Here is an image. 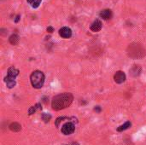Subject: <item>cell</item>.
Returning a JSON list of instances; mask_svg holds the SVG:
<instances>
[{"instance_id":"6","label":"cell","mask_w":146,"mask_h":145,"mask_svg":"<svg viewBox=\"0 0 146 145\" xmlns=\"http://www.w3.org/2000/svg\"><path fill=\"white\" fill-rule=\"evenodd\" d=\"M127 76L123 71H117L114 75V80L117 84H122L126 81Z\"/></svg>"},{"instance_id":"23","label":"cell","mask_w":146,"mask_h":145,"mask_svg":"<svg viewBox=\"0 0 146 145\" xmlns=\"http://www.w3.org/2000/svg\"><path fill=\"white\" fill-rule=\"evenodd\" d=\"M64 145H67V144H64Z\"/></svg>"},{"instance_id":"20","label":"cell","mask_w":146,"mask_h":145,"mask_svg":"<svg viewBox=\"0 0 146 145\" xmlns=\"http://www.w3.org/2000/svg\"><path fill=\"white\" fill-rule=\"evenodd\" d=\"M20 17H21V16L18 15L15 17V22H18V21H19V20H20Z\"/></svg>"},{"instance_id":"21","label":"cell","mask_w":146,"mask_h":145,"mask_svg":"<svg viewBox=\"0 0 146 145\" xmlns=\"http://www.w3.org/2000/svg\"><path fill=\"white\" fill-rule=\"evenodd\" d=\"M43 99H44V100H43V102H44L45 104H47V97H44Z\"/></svg>"},{"instance_id":"3","label":"cell","mask_w":146,"mask_h":145,"mask_svg":"<svg viewBox=\"0 0 146 145\" xmlns=\"http://www.w3.org/2000/svg\"><path fill=\"white\" fill-rule=\"evenodd\" d=\"M44 74L43 72L36 70L33 71L30 76V81L32 85L36 89H40L44 84Z\"/></svg>"},{"instance_id":"18","label":"cell","mask_w":146,"mask_h":145,"mask_svg":"<svg viewBox=\"0 0 146 145\" xmlns=\"http://www.w3.org/2000/svg\"><path fill=\"white\" fill-rule=\"evenodd\" d=\"M47 32H50V33L53 32H54L53 27H52V26H48V27H47Z\"/></svg>"},{"instance_id":"12","label":"cell","mask_w":146,"mask_h":145,"mask_svg":"<svg viewBox=\"0 0 146 145\" xmlns=\"http://www.w3.org/2000/svg\"><path fill=\"white\" fill-rule=\"evenodd\" d=\"M40 109H42L41 104H40V103H37V104H35L34 106L30 107V109H28V115H32L35 114L38 110H40Z\"/></svg>"},{"instance_id":"4","label":"cell","mask_w":146,"mask_h":145,"mask_svg":"<svg viewBox=\"0 0 146 145\" xmlns=\"http://www.w3.org/2000/svg\"><path fill=\"white\" fill-rule=\"evenodd\" d=\"M19 74V70L15 67H10L8 69V75L4 78V82L8 81H15V78Z\"/></svg>"},{"instance_id":"5","label":"cell","mask_w":146,"mask_h":145,"mask_svg":"<svg viewBox=\"0 0 146 145\" xmlns=\"http://www.w3.org/2000/svg\"><path fill=\"white\" fill-rule=\"evenodd\" d=\"M75 130V126L72 122H67L65 123L61 129V132H62V134L64 135H70L72 134Z\"/></svg>"},{"instance_id":"22","label":"cell","mask_w":146,"mask_h":145,"mask_svg":"<svg viewBox=\"0 0 146 145\" xmlns=\"http://www.w3.org/2000/svg\"><path fill=\"white\" fill-rule=\"evenodd\" d=\"M73 145H80L78 143H73Z\"/></svg>"},{"instance_id":"2","label":"cell","mask_w":146,"mask_h":145,"mask_svg":"<svg viewBox=\"0 0 146 145\" xmlns=\"http://www.w3.org/2000/svg\"><path fill=\"white\" fill-rule=\"evenodd\" d=\"M127 56L133 59H142L146 56L145 48L139 43L134 42L128 45L127 49Z\"/></svg>"},{"instance_id":"19","label":"cell","mask_w":146,"mask_h":145,"mask_svg":"<svg viewBox=\"0 0 146 145\" xmlns=\"http://www.w3.org/2000/svg\"><path fill=\"white\" fill-rule=\"evenodd\" d=\"M94 111H96L97 113H100L101 112V108L99 106H97L95 109H94Z\"/></svg>"},{"instance_id":"1","label":"cell","mask_w":146,"mask_h":145,"mask_svg":"<svg viewBox=\"0 0 146 145\" xmlns=\"http://www.w3.org/2000/svg\"><path fill=\"white\" fill-rule=\"evenodd\" d=\"M74 101V96L69 92H64L53 97L51 107L54 110L59 111L69 107Z\"/></svg>"},{"instance_id":"8","label":"cell","mask_w":146,"mask_h":145,"mask_svg":"<svg viewBox=\"0 0 146 145\" xmlns=\"http://www.w3.org/2000/svg\"><path fill=\"white\" fill-rule=\"evenodd\" d=\"M141 71H142V68L141 66L138 65V64H134L132 66V68H130L129 72H130V74L133 76V77H138L140 73H141Z\"/></svg>"},{"instance_id":"9","label":"cell","mask_w":146,"mask_h":145,"mask_svg":"<svg viewBox=\"0 0 146 145\" xmlns=\"http://www.w3.org/2000/svg\"><path fill=\"white\" fill-rule=\"evenodd\" d=\"M102 26H103L102 21H101L100 20L97 19V20H95V21H93V23L91 25L90 29H91V31H92V32H99V31L102 29Z\"/></svg>"},{"instance_id":"17","label":"cell","mask_w":146,"mask_h":145,"mask_svg":"<svg viewBox=\"0 0 146 145\" xmlns=\"http://www.w3.org/2000/svg\"><path fill=\"white\" fill-rule=\"evenodd\" d=\"M65 119H67L66 117H59V118H57L56 121H55V125L58 127L59 126H60V123L62 122V121H63V120H65Z\"/></svg>"},{"instance_id":"11","label":"cell","mask_w":146,"mask_h":145,"mask_svg":"<svg viewBox=\"0 0 146 145\" xmlns=\"http://www.w3.org/2000/svg\"><path fill=\"white\" fill-rule=\"evenodd\" d=\"M9 128L10 131H12L14 132H18L21 130V126L17 122H13L9 126Z\"/></svg>"},{"instance_id":"13","label":"cell","mask_w":146,"mask_h":145,"mask_svg":"<svg viewBox=\"0 0 146 145\" xmlns=\"http://www.w3.org/2000/svg\"><path fill=\"white\" fill-rule=\"evenodd\" d=\"M27 2L28 3V4L33 8V9H37L38 7H39V5L41 4L42 0H27Z\"/></svg>"},{"instance_id":"16","label":"cell","mask_w":146,"mask_h":145,"mask_svg":"<svg viewBox=\"0 0 146 145\" xmlns=\"http://www.w3.org/2000/svg\"><path fill=\"white\" fill-rule=\"evenodd\" d=\"M41 118H42V120H43L45 123H47V122H49V121H50V119H51V115H50V114L44 113V114H42Z\"/></svg>"},{"instance_id":"7","label":"cell","mask_w":146,"mask_h":145,"mask_svg":"<svg viewBox=\"0 0 146 145\" xmlns=\"http://www.w3.org/2000/svg\"><path fill=\"white\" fill-rule=\"evenodd\" d=\"M59 35L63 38H69L72 36V30L68 26H63L59 30Z\"/></svg>"},{"instance_id":"10","label":"cell","mask_w":146,"mask_h":145,"mask_svg":"<svg viewBox=\"0 0 146 145\" xmlns=\"http://www.w3.org/2000/svg\"><path fill=\"white\" fill-rule=\"evenodd\" d=\"M113 14H112V10L110 9H103L100 13H99V16L101 18H103L104 20L107 21V20H110L111 19Z\"/></svg>"},{"instance_id":"15","label":"cell","mask_w":146,"mask_h":145,"mask_svg":"<svg viewBox=\"0 0 146 145\" xmlns=\"http://www.w3.org/2000/svg\"><path fill=\"white\" fill-rule=\"evenodd\" d=\"M131 122L130 121H127V122H125L123 125H121V126H120L118 128H117V132H123V131H126V130H127L130 126H131Z\"/></svg>"},{"instance_id":"14","label":"cell","mask_w":146,"mask_h":145,"mask_svg":"<svg viewBox=\"0 0 146 145\" xmlns=\"http://www.w3.org/2000/svg\"><path fill=\"white\" fill-rule=\"evenodd\" d=\"M9 43L12 44V45H16L17 44H18V42H19V36L17 35V34H12L10 37H9Z\"/></svg>"}]
</instances>
